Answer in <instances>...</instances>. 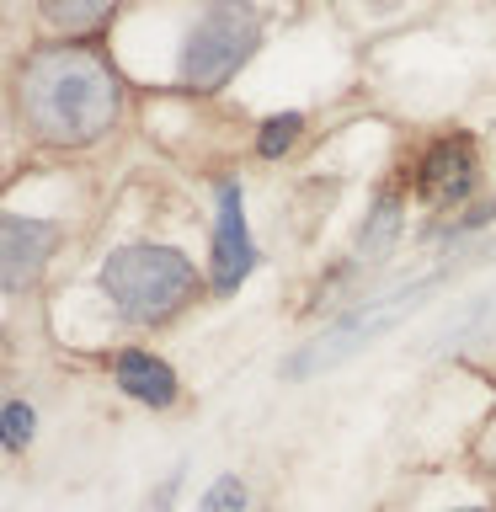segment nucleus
<instances>
[{
  "mask_svg": "<svg viewBox=\"0 0 496 512\" xmlns=\"http://www.w3.org/2000/svg\"><path fill=\"white\" fill-rule=\"evenodd\" d=\"M203 512H246V486H240L235 475L214 480V486H208V496H203Z\"/></svg>",
  "mask_w": 496,
  "mask_h": 512,
  "instance_id": "f8f14e48",
  "label": "nucleus"
},
{
  "mask_svg": "<svg viewBox=\"0 0 496 512\" xmlns=\"http://www.w3.org/2000/svg\"><path fill=\"white\" fill-rule=\"evenodd\" d=\"M299 128H304L299 112H278V118H267V123H262V139H256V150H262L267 160H278L288 144L299 139Z\"/></svg>",
  "mask_w": 496,
  "mask_h": 512,
  "instance_id": "9d476101",
  "label": "nucleus"
},
{
  "mask_svg": "<svg viewBox=\"0 0 496 512\" xmlns=\"http://www.w3.org/2000/svg\"><path fill=\"white\" fill-rule=\"evenodd\" d=\"M32 406H22V400H6V448L11 454H22V448L32 443Z\"/></svg>",
  "mask_w": 496,
  "mask_h": 512,
  "instance_id": "ddd939ff",
  "label": "nucleus"
},
{
  "mask_svg": "<svg viewBox=\"0 0 496 512\" xmlns=\"http://www.w3.org/2000/svg\"><path fill=\"white\" fill-rule=\"evenodd\" d=\"M256 38H262V22L251 6H208L182 48V80L192 91H219L251 59Z\"/></svg>",
  "mask_w": 496,
  "mask_h": 512,
  "instance_id": "7ed1b4c3",
  "label": "nucleus"
},
{
  "mask_svg": "<svg viewBox=\"0 0 496 512\" xmlns=\"http://www.w3.org/2000/svg\"><path fill=\"white\" fill-rule=\"evenodd\" d=\"M395 235H400V198L390 192V198H379L374 214H368L363 235H358V251H352V262H358V267L384 262V256H390V246H395Z\"/></svg>",
  "mask_w": 496,
  "mask_h": 512,
  "instance_id": "1a4fd4ad",
  "label": "nucleus"
},
{
  "mask_svg": "<svg viewBox=\"0 0 496 512\" xmlns=\"http://www.w3.org/2000/svg\"><path fill=\"white\" fill-rule=\"evenodd\" d=\"M102 288L128 326H160L192 299L198 267L176 246H123L107 256Z\"/></svg>",
  "mask_w": 496,
  "mask_h": 512,
  "instance_id": "f03ea898",
  "label": "nucleus"
},
{
  "mask_svg": "<svg viewBox=\"0 0 496 512\" xmlns=\"http://www.w3.org/2000/svg\"><path fill=\"white\" fill-rule=\"evenodd\" d=\"M107 6H48V22L64 27V32H91V27H102L107 22Z\"/></svg>",
  "mask_w": 496,
  "mask_h": 512,
  "instance_id": "9b49d317",
  "label": "nucleus"
},
{
  "mask_svg": "<svg viewBox=\"0 0 496 512\" xmlns=\"http://www.w3.org/2000/svg\"><path fill=\"white\" fill-rule=\"evenodd\" d=\"M486 454H491V459H496V432H491V438H486Z\"/></svg>",
  "mask_w": 496,
  "mask_h": 512,
  "instance_id": "4468645a",
  "label": "nucleus"
},
{
  "mask_svg": "<svg viewBox=\"0 0 496 512\" xmlns=\"http://www.w3.org/2000/svg\"><path fill=\"white\" fill-rule=\"evenodd\" d=\"M59 240V224L32 219V214H6L0 219V246H6V294H22V288L43 272L48 251Z\"/></svg>",
  "mask_w": 496,
  "mask_h": 512,
  "instance_id": "0eeeda50",
  "label": "nucleus"
},
{
  "mask_svg": "<svg viewBox=\"0 0 496 512\" xmlns=\"http://www.w3.org/2000/svg\"><path fill=\"white\" fill-rule=\"evenodd\" d=\"M112 374H118V390H123L128 400H139V406L166 411L171 400H176V374H171V363L155 358V352H139V347L118 352Z\"/></svg>",
  "mask_w": 496,
  "mask_h": 512,
  "instance_id": "6e6552de",
  "label": "nucleus"
},
{
  "mask_svg": "<svg viewBox=\"0 0 496 512\" xmlns=\"http://www.w3.org/2000/svg\"><path fill=\"white\" fill-rule=\"evenodd\" d=\"M432 283H438V272H427V278H416V283H400V288H390V294L368 299L363 310H352L347 320H336L320 342H310L299 358H288V379H304V374H315V368H326V363H342L347 352L374 342V336L390 331L400 315H411L416 304H422V294H432Z\"/></svg>",
  "mask_w": 496,
  "mask_h": 512,
  "instance_id": "20e7f679",
  "label": "nucleus"
},
{
  "mask_svg": "<svg viewBox=\"0 0 496 512\" xmlns=\"http://www.w3.org/2000/svg\"><path fill=\"white\" fill-rule=\"evenodd\" d=\"M416 192L438 208H454L475 192V150L470 139H438L416 166Z\"/></svg>",
  "mask_w": 496,
  "mask_h": 512,
  "instance_id": "423d86ee",
  "label": "nucleus"
},
{
  "mask_svg": "<svg viewBox=\"0 0 496 512\" xmlns=\"http://www.w3.org/2000/svg\"><path fill=\"white\" fill-rule=\"evenodd\" d=\"M118 75L91 48L59 43L27 59L22 70V112L32 134L48 144H91L118 123Z\"/></svg>",
  "mask_w": 496,
  "mask_h": 512,
  "instance_id": "f257e3e1",
  "label": "nucleus"
},
{
  "mask_svg": "<svg viewBox=\"0 0 496 512\" xmlns=\"http://www.w3.org/2000/svg\"><path fill=\"white\" fill-rule=\"evenodd\" d=\"M454 512H491V507H454Z\"/></svg>",
  "mask_w": 496,
  "mask_h": 512,
  "instance_id": "2eb2a0df",
  "label": "nucleus"
},
{
  "mask_svg": "<svg viewBox=\"0 0 496 512\" xmlns=\"http://www.w3.org/2000/svg\"><path fill=\"white\" fill-rule=\"evenodd\" d=\"M256 262V246L246 235V198L235 182H219V219H214V288L235 294Z\"/></svg>",
  "mask_w": 496,
  "mask_h": 512,
  "instance_id": "39448f33",
  "label": "nucleus"
}]
</instances>
